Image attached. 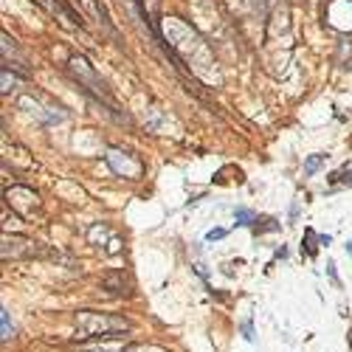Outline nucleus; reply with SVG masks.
<instances>
[{
	"label": "nucleus",
	"mask_w": 352,
	"mask_h": 352,
	"mask_svg": "<svg viewBox=\"0 0 352 352\" xmlns=\"http://www.w3.org/2000/svg\"><path fill=\"white\" fill-rule=\"evenodd\" d=\"M237 220H240V226H251L254 214H251V212H237Z\"/></svg>",
	"instance_id": "nucleus-4"
},
{
	"label": "nucleus",
	"mask_w": 352,
	"mask_h": 352,
	"mask_svg": "<svg viewBox=\"0 0 352 352\" xmlns=\"http://www.w3.org/2000/svg\"><path fill=\"white\" fill-rule=\"evenodd\" d=\"M318 164H321V155H313V158L307 161V166H305V169H307V172H316V169H318Z\"/></svg>",
	"instance_id": "nucleus-6"
},
{
	"label": "nucleus",
	"mask_w": 352,
	"mask_h": 352,
	"mask_svg": "<svg viewBox=\"0 0 352 352\" xmlns=\"http://www.w3.org/2000/svg\"><path fill=\"white\" fill-rule=\"evenodd\" d=\"M12 85H17V79H14V76L9 79V71L3 68V91H12Z\"/></svg>",
	"instance_id": "nucleus-5"
},
{
	"label": "nucleus",
	"mask_w": 352,
	"mask_h": 352,
	"mask_svg": "<svg viewBox=\"0 0 352 352\" xmlns=\"http://www.w3.org/2000/svg\"><path fill=\"white\" fill-rule=\"evenodd\" d=\"M130 324L124 318L116 316H102L94 310H82L76 316V338H94V336H113V333H124Z\"/></svg>",
	"instance_id": "nucleus-1"
},
{
	"label": "nucleus",
	"mask_w": 352,
	"mask_h": 352,
	"mask_svg": "<svg viewBox=\"0 0 352 352\" xmlns=\"http://www.w3.org/2000/svg\"><path fill=\"white\" fill-rule=\"evenodd\" d=\"M0 338H3V341L12 338V324H9V310L6 307L0 310Z\"/></svg>",
	"instance_id": "nucleus-3"
},
{
	"label": "nucleus",
	"mask_w": 352,
	"mask_h": 352,
	"mask_svg": "<svg viewBox=\"0 0 352 352\" xmlns=\"http://www.w3.org/2000/svg\"><path fill=\"white\" fill-rule=\"evenodd\" d=\"M37 3H43V6H48V9L54 12V14H63V17H65V20H71L74 25H82V23L76 20V14H74V12L68 9V6H63V3H60V0H37Z\"/></svg>",
	"instance_id": "nucleus-2"
}]
</instances>
